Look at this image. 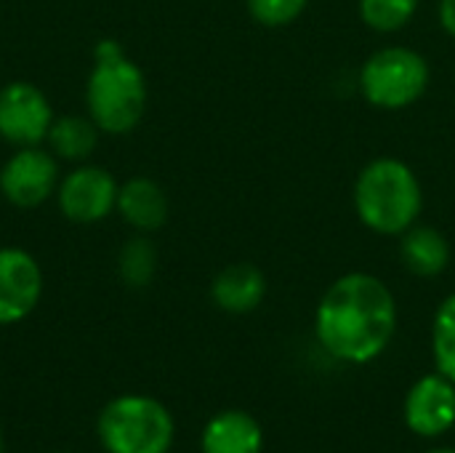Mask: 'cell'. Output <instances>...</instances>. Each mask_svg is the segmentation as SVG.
Instances as JSON below:
<instances>
[{
	"instance_id": "obj_1",
	"label": "cell",
	"mask_w": 455,
	"mask_h": 453,
	"mask_svg": "<svg viewBox=\"0 0 455 453\" xmlns=\"http://www.w3.org/2000/svg\"><path fill=\"white\" fill-rule=\"evenodd\" d=\"M397 299L373 272H347L336 278L317 302L315 339L325 355L344 366L379 360L397 334Z\"/></svg>"
},
{
	"instance_id": "obj_2",
	"label": "cell",
	"mask_w": 455,
	"mask_h": 453,
	"mask_svg": "<svg viewBox=\"0 0 455 453\" xmlns=\"http://www.w3.org/2000/svg\"><path fill=\"white\" fill-rule=\"evenodd\" d=\"M352 206L365 230L381 238H400L421 219L424 187L405 160L381 155L360 168Z\"/></svg>"
},
{
	"instance_id": "obj_3",
	"label": "cell",
	"mask_w": 455,
	"mask_h": 453,
	"mask_svg": "<svg viewBox=\"0 0 455 453\" xmlns=\"http://www.w3.org/2000/svg\"><path fill=\"white\" fill-rule=\"evenodd\" d=\"M96 64L88 77L85 101L99 131L120 136L131 133L147 109V80L136 61H131L117 40L96 45Z\"/></svg>"
},
{
	"instance_id": "obj_4",
	"label": "cell",
	"mask_w": 455,
	"mask_h": 453,
	"mask_svg": "<svg viewBox=\"0 0 455 453\" xmlns=\"http://www.w3.org/2000/svg\"><path fill=\"white\" fill-rule=\"evenodd\" d=\"M96 435L107 453H168L176 441V422L157 398L128 392L101 409Z\"/></svg>"
},
{
	"instance_id": "obj_5",
	"label": "cell",
	"mask_w": 455,
	"mask_h": 453,
	"mask_svg": "<svg viewBox=\"0 0 455 453\" xmlns=\"http://www.w3.org/2000/svg\"><path fill=\"white\" fill-rule=\"evenodd\" d=\"M432 83V67L427 56L411 45H384L373 51L360 72L357 88L363 99L384 112L413 107Z\"/></svg>"
},
{
	"instance_id": "obj_6",
	"label": "cell",
	"mask_w": 455,
	"mask_h": 453,
	"mask_svg": "<svg viewBox=\"0 0 455 453\" xmlns=\"http://www.w3.org/2000/svg\"><path fill=\"white\" fill-rule=\"evenodd\" d=\"M53 109L45 93L24 80L8 83L0 91V136L16 147H37L48 139Z\"/></svg>"
},
{
	"instance_id": "obj_7",
	"label": "cell",
	"mask_w": 455,
	"mask_h": 453,
	"mask_svg": "<svg viewBox=\"0 0 455 453\" xmlns=\"http://www.w3.org/2000/svg\"><path fill=\"white\" fill-rule=\"evenodd\" d=\"M0 190L8 203L35 208L59 190V166L40 147H19L0 171Z\"/></svg>"
},
{
	"instance_id": "obj_8",
	"label": "cell",
	"mask_w": 455,
	"mask_h": 453,
	"mask_svg": "<svg viewBox=\"0 0 455 453\" xmlns=\"http://www.w3.org/2000/svg\"><path fill=\"white\" fill-rule=\"evenodd\" d=\"M405 427L419 438H443L455 427V384L440 371L421 376L403 403Z\"/></svg>"
},
{
	"instance_id": "obj_9",
	"label": "cell",
	"mask_w": 455,
	"mask_h": 453,
	"mask_svg": "<svg viewBox=\"0 0 455 453\" xmlns=\"http://www.w3.org/2000/svg\"><path fill=\"white\" fill-rule=\"evenodd\" d=\"M117 184L109 171L83 166L59 184V208L75 224H96L117 208Z\"/></svg>"
},
{
	"instance_id": "obj_10",
	"label": "cell",
	"mask_w": 455,
	"mask_h": 453,
	"mask_svg": "<svg viewBox=\"0 0 455 453\" xmlns=\"http://www.w3.org/2000/svg\"><path fill=\"white\" fill-rule=\"evenodd\" d=\"M43 296V270L24 248H0V326L35 312Z\"/></svg>"
},
{
	"instance_id": "obj_11",
	"label": "cell",
	"mask_w": 455,
	"mask_h": 453,
	"mask_svg": "<svg viewBox=\"0 0 455 453\" xmlns=\"http://www.w3.org/2000/svg\"><path fill=\"white\" fill-rule=\"evenodd\" d=\"M200 453H264V430L248 411H219L203 427Z\"/></svg>"
},
{
	"instance_id": "obj_12",
	"label": "cell",
	"mask_w": 455,
	"mask_h": 453,
	"mask_svg": "<svg viewBox=\"0 0 455 453\" xmlns=\"http://www.w3.org/2000/svg\"><path fill=\"white\" fill-rule=\"evenodd\" d=\"M267 296V278L256 264L240 262L224 267L211 283V299L221 312L248 315L261 307Z\"/></svg>"
},
{
	"instance_id": "obj_13",
	"label": "cell",
	"mask_w": 455,
	"mask_h": 453,
	"mask_svg": "<svg viewBox=\"0 0 455 453\" xmlns=\"http://www.w3.org/2000/svg\"><path fill=\"white\" fill-rule=\"evenodd\" d=\"M451 240L427 224H413L400 235V262L416 278H440L451 267Z\"/></svg>"
},
{
	"instance_id": "obj_14",
	"label": "cell",
	"mask_w": 455,
	"mask_h": 453,
	"mask_svg": "<svg viewBox=\"0 0 455 453\" xmlns=\"http://www.w3.org/2000/svg\"><path fill=\"white\" fill-rule=\"evenodd\" d=\"M117 211L133 230L155 232L168 222V198L157 182L136 176L117 190Z\"/></svg>"
},
{
	"instance_id": "obj_15",
	"label": "cell",
	"mask_w": 455,
	"mask_h": 453,
	"mask_svg": "<svg viewBox=\"0 0 455 453\" xmlns=\"http://www.w3.org/2000/svg\"><path fill=\"white\" fill-rule=\"evenodd\" d=\"M48 142H51V150L61 160H85L96 150L99 125L88 117L67 115V117L51 123Z\"/></svg>"
},
{
	"instance_id": "obj_16",
	"label": "cell",
	"mask_w": 455,
	"mask_h": 453,
	"mask_svg": "<svg viewBox=\"0 0 455 453\" xmlns=\"http://www.w3.org/2000/svg\"><path fill=\"white\" fill-rule=\"evenodd\" d=\"M419 5L421 0H357V13L368 29L395 35L416 19Z\"/></svg>"
},
{
	"instance_id": "obj_17",
	"label": "cell",
	"mask_w": 455,
	"mask_h": 453,
	"mask_svg": "<svg viewBox=\"0 0 455 453\" xmlns=\"http://www.w3.org/2000/svg\"><path fill=\"white\" fill-rule=\"evenodd\" d=\"M435 368L455 384V294L445 296L432 318Z\"/></svg>"
},
{
	"instance_id": "obj_18",
	"label": "cell",
	"mask_w": 455,
	"mask_h": 453,
	"mask_svg": "<svg viewBox=\"0 0 455 453\" xmlns=\"http://www.w3.org/2000/svg\"><path fill=\"white\" fill-rule=\"evenodd\" d=\"M117 272L125 286L131 288H144L152 283L157 272V251L147 238H133L120 248L117 256Z\"/></svg>"
},
{
	"instance_id": "obj_19",
	"label": "cell",
	"mask_w": 455,
	"mask_h": 453,
	"mask_svg": "<svg viewBox=\"0 0 455 453\" xmlns=\"http://www.w3.org/2000/svg\"><path fill=\"white\" fill-rule=\"evenodd\" d=\"M245 5L256 24L267 29H283L301 19V13L309 8V0H245Z\"/></svg>"
},
{
	"instance_id": "obj_20",
	"label": "cell",
	"mask_w": 455,
	"mask_h": 453,
	"mask_svg": "<svg viewBox=\"0 0 455 453\" xmlns=\"http://www.w3.org/2000/svg\"><path fill=\"white\" fill-rule=\"evenodd\" d=\"M437 19H440V27L455 40V0H440L437 3Z\"/></svg>"
},
{
	"instance_id": "obj_21",
	"label": "cell",
	"mask_w": 455,
	"mask_h": 453,
	"mask_svg": "<svg viewBox=\"0 0 455 453\" xmlns=\"http://www.w3.org/2000/svg\"><path fill=\"white\" fill-rule=\"evenodd\" d=\"M427 453H455V449H432V451Z\"/></svg>"
},
{
	"instance_id": "obj_22",
	"label": "cell",
	"mask_w": 455,
	"mask_h": 453,
	"mask_svg": "<svg viewBox=\"0 0 455 453\" xmlns=\"http://www.w3.org/2000/svg\"><path fill=\"white\" fill-rule=\"evenodd\" d=\"M0 453H5V441H3V433H0Z\"/></svg>"
}]
</instances>
